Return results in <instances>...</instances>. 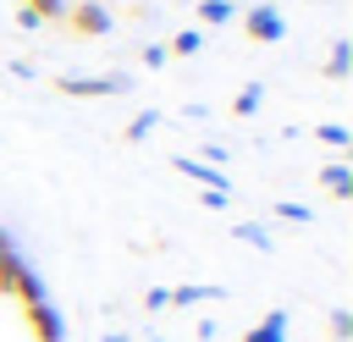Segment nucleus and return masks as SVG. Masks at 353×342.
<instances>
[{"mask_svg":"<svg viewBox=\"0 0 353 342\" xmlns=\"http://www.w3.org/2000/svg\"><path fill=\"white\" fill-rule=\"evenodd\" d=\"M259 105H265V83H243L237 99H232V116H254Z\"/></svg>","mask_w":353,"mask_h":342,"instance_id":"obj_15","label":"nucleus"},{"mask_svg":"<svg viewBox=\"0 0 353 342\" xmlns=\"http://www.w3.org/2000/svg\"><path fill=\"white\" fill-rule=\"evenodd\" d=\"M243 342H287V309H270V314H265Z\"/></svg>","mask_w":353,"mask_h":342,"instance_id":"obj_10","label":"nucleus"},{"mask_svg":"<svg viewBox=\"0 0 353 342\" xmlns=\"http://www.w3.org/2000/svg\"><path fill=\"white\" fill-rule=\"evenodd\" d=\"M22 6H28L39 22H61V17L72 11V0H22Z\"/></svg>","mask_w":353,"mask_h":342,"instance_id":"obj_18","label":"nucleus"},{"mask_svg":"<svg viewBox=\"0 0 353 342\" xmlns=\"http://www.w3.org/2000/svg\"><path fill=\"white\" fill-rule=\"evenodd\" d=\"M320 188H325L331 199H353V165H347V160H325V165H320Z\"/></svg>","mask_w":353,"mask_h":342,"instance_id":"obj_7","label":"nucleus"},{"mask_svg":"<svg viewBox=\"0 0 353 342\" xmlns=\"http://www.w3.org/2000/svg\"><path fill=\"white\" fill-rule=\"evenodd\" d=\"M105 342H127V331H105Z\"/></svg>","mask_w":353,"mask_h":342,"instance_id":"obj_25","label":"nucleus"},{"mask_svg":"<svg viewBox=\"0 0 353 342\" xmlns=\"http://www.w3.org/2000/svg\"><path fill=\"white\" fill-rule=\"evenodd\" d=\"M61 22L72 28V39H105L116 28V11H110V0H72V11Z\"/></svg>","mask_w":353,"mask_h":342,"instance_id":"obj_4","label":"nucleus"},{"mask_svg":"<svg viewBox=\"0 0 353 342\" xmlns=\"http://www.w3.org/2000/svg\"><path fill=\"white\" fill-rule=\"evenodd\" d=\"M138 61H143L149 72H160V66H165L171 55H165V44H143V50H138Z\"/></svg>","mask_w":353,"mask_h":342,"instance_id":"obj_19","label":"nucleus"},{"mask_svg":"<svg viewBox=\"0 0 353 342\" xmlns=\"http://www.w3.org/2000/svg\"><path fill=\"white\" fill-rule=\"evenodd\" d=\"M6 72H11V77H39V66H33V61H22V55H11V61H6Z\"/></svg>","mask_w":353,"mask_h":342,"instance_id":"obj_22","label":"nucleus"},{"mask_svg":"<svg viewBox=\"0 0 353 342\" xmlns=\"http://www.w3.org/2000/svg\"><path fill=\"white\" fill-rule=\"evenodd\" d=\"M143 342H160V336H143Z\"/></svg>","mask_w":353,"mask_h":342,"instance_id":"obj_26","label":"nucleus"},{"mask_svg":"<svg viewBox=\"0 0 353 342\" xmlns=\"http://www.w3.org/2000/svg\"><path fill=\"white\" fill-rule=\"evenodd\" d=\"M176 171L193 177V182H204V188H226V171L221 165H204L199 154H176Z\"/></svg>","mask_w":353,"mask_h":342,"instance_id":"obj_9","label":"nucleus"},{"mask_svg":"<svg viewBox=\"0 0 353 342\" xmlns=\"http://www.w3.org/2000/svg\"><path fill=\"white\" fill-rule=\"evenodd\" d=\"M199 204H204V210H226V204H232V188H204Z\"/></svg>","mask_w":353,"mask_h":342,"instance_id":"obj_20","label":"nucleus"},{"mask_svg":"<svg viewBox=\"0 0 353 342\" xmlns=\"http://www.w3.org/2000/svg\"><path fill=\"white\" fill-rule=\"evenodd\" d=\"M237 0H193V17H199V28H226V22H237Z\"/></svg>","mask_w":353,"mask_h":342,"instance_id":"obj_8","label":"nucleus"},{"mask_svg":"<svg viewBox=\"0 0 353 342\" xmlns=\"http://www.w3.org/2000/svg\"><path fill=\"white\" fill-rule=\"evenodd\" d=\"M347 72H353V44H347V39H336V44H331V55H325V77H331V83H347Z\"/></svg>","mask_w":353,"mask_h":342,"instance_id":"obj_11","label":"nucleus"},{"mask_svg":"<svg viewBox=\"0 0 353 342\" xmlns=\"http://www.w3.org/2000/svg\"><path fill=\"white\" fill-rule=\"evenodd\" d=\"M0 292H11V298H22V303L44 298V281H39V270L17 254V237H11V232H0Z\"/></svg>","mask_w":353,"mask_h":342,"instance_id":"obj_1","label":"nucleus"},{"mask_svg":"<svg viewBox=\"0 0 353 342\" xmlns=\"http://www.w3.org/2000/svg\"><path fill=\"white\" fill-rule=\"evenodd\" d=\"M331 336H336V342L353 336V314H347V309H331Z\"/></svg>","mask_w":353,"mask_h":342,"instance_id":"obj_21","label":"nucleus"},{"mask_svg":"<svg viewBox=\"0 0 353 342\" xmlns=\"http://www.w3.org/2000/svg\"><path fill=\"white\" fill-rule=\"evenodd\" d=\"M270 215H276V221H292V226H309V221H314V210H309V204H298V199L270 204Z\"/></svg>","mask_w":353,"mask_h":342,"instance_id":"obj_17","label":"nucleus"},{"mask_svg":"<svg viewBox=\"0 0 353 342\" xmlns=\"http://www.w3.org/2000/svg\"><path fill=\"white\" fill-rule=\"evenodd\" d=\"M160 121H165V110H138V116L127 121V132H121V138H127V143H143V138H149Z\"/></svg>","mask_w":353,"mask_h":342,"instance_id":"obj_12","label":"nucleus"},{"mask_svg":"<svg viewBox=\"0 0 353 342\" xmlns=\"http://www.w3.org/2000/svg\"><path fill=\"white\" fill-rule=\"evenodd\" d=\"M143 309H154V314H160V309H165V287H149V292H143Z\"/></svg>","mask_w":353,"mask_h":342,"instance_id":"obj_24","label":"nucleus"},{"mask_svg":"<svg viewBox=\"0 0 353 342\" xmlns=\"http://www.w3.org/2000/svg\"><path fill=\"white\" fill-rule=\"evenodd\" d=\"M204 50V28H176V39L165 44V55H199Z\"/></svg>","mask_w":353,"mask_h":342,"instance_id":"obj_14","label":"nucleus"},{"mask_svg":"<svg viewBox=\"0 0 353 342\" xmlns=\"http://www.w3.org/2000/svg\"><path fill=\"white\" fill-rule=\"evenodd\" d=\"M232 237H237V243H248V248H265V254L276 248L270 226H259V221H243V226H232Z\"/></svg>","mask_w":353,"mask_h":342,"instance_id":"obj_13","label":"nucleus"},{"mask_svg":"<svg viewBox=\"0 0 353 342\" xmlns=\"http://www.w3.org/2000/svg\"><path fill=\"white\" fill-rule=\"evenodd\" d=\"M55 88L72 94V99H110V94L132 88V72H61Z\"/></svg>","mask_w":353,"mask_h":342,"instance_id":"obj_2","label":"nucleus"},{"mask_svg":"<svg viewBox=\"0 0 353 342\" xmlns=\"http://www.w3.org/2000/svg\"><path fill=\"white\" fill-rule=\"evenodd\" d=\"M226 287L221 281H182V287H165V309H199V303H221Z\"/></svg>","mask_w":353,"mask_h":342,"instance_id":"obj_5","label":"nucleus"},{"mask_svg":"<svg viewBox=\"0 0 353 342\" xmlns=\"http://www.w3.org/2000/svg\"><path fill=\"white\" fill-rule=\"evenodd\" d=\"M309 138H320V143H331L336 154H342V149L353 143V132H347V127H336V121H314V127H309Z\"/></svg>","mask_w":353,"mask_h":342,"instance_id":"obj_16","label":"nucleus"},{"mask_svg":"<svg viewBox=\"0 0 353 342\" xmlns=\"http://www.w3.org/2000/svg\"><path fill=\"white\" fill-rule=\"evenodd\" d=\"M22 309H28V331H33L39 342H61V336H66L61 309L50 303V292H44V298H33V303H22Z\"/></svg>","mask_w":353,"mask_h":342,"instance_id":"obj_6","label":"nucleus"},{"mask_svg":"<svg viewBox=\"0 0 353 342\" xmlns=\"http://www.w3.org/2000/svg\"><path fill=\"white\" fill-rule=\"evenodd\" d=\"M237 17H243V33H248L254 44H281V39H287V17H281L276 0H254V6H243Z\"/></svg>","mask_w":353,"mask_h":342,"instance_id":"obj_3","label":"nucleus"},{"mask_svg":"<svg viewBox=\"0 0 353 342\" xmlns=\"http://www.w3.org/2000/svg\"><path fill=\"white\" fill-rule=\"evenodd\" d=\"M17 28H22V33H39V28H44V22H39V17H33V11H28V6H22V11H17Z\"/></svg>","mask_w":353,"mask_h":342,"instance_id":"obj_23","label":"nucleus"}]
</instances>
